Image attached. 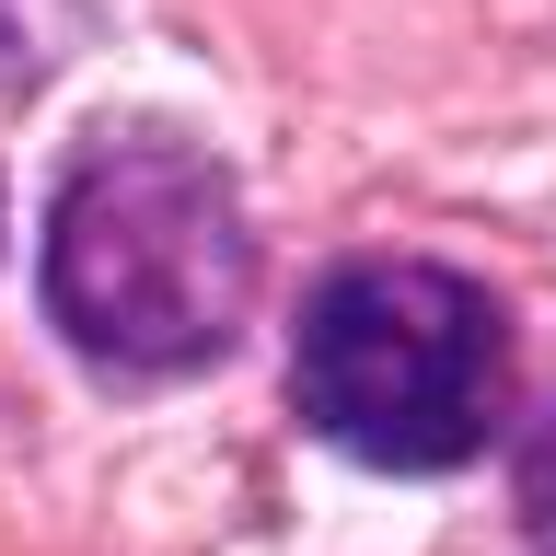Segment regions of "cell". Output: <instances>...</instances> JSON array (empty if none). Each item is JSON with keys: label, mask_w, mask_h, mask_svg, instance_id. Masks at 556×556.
I'll use <instances>...</instances> for the list:
<instances>
[{"label": "cell", "mask_w": 556, "mask_h": 556, "mask_svg": "<svg viewBox=\"0 0 556 556\" xmlns=\"http://www.w3.org/2000/svg\"><path fill=\"white\" fill-rule=\"evenodd\" d=\"M290 406L371 476H452L498 441L510 406V313L464 267L348 255L290 325Z\"/></svg>", "instance_id": "2"}, {"label": "cell", "mask_w": 556, "mask_h": 556, "mask_svg": "<svg viewBox=\"0 0 556 556\" xmlns=\"http://www.w3.org/2000/svg\"><path fill=\"white\" fill-rule=\"evenodd\" d=\"M521 533H533V556H556V417L521 452Z\"/></svg>", "instance_id": "3"}, {"label": "cell", "mask_w": 556, "mask_h": 556, "mask_svg": "<svg viewBox=\"0 0 556 556\" xmlns=\"http://www.w3.org/2000/svg\"><path fill=\"white\" fill-rule=\"evenodd\" d=\"M47 313L116 382L208 371L255 325L243 186L174 128H104L70 151L47 208Z\"/></svg>", "instance_id": "1"}]
</instances>
